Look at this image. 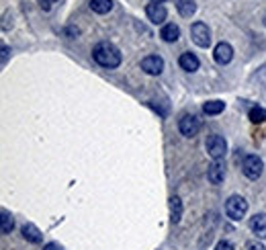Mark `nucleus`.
<instances>
[{"mask_svg":"<svg viewBox=\"0 0 266 250\" xmlns=\"http://www.w3.org/2000/svg\"><path fill=\"white\" fill-rule=\"evenodd\" d=\"M223 109H225V103H223V101H207V103L203 105V111H205L207 115H219Z\"/></svg>","mask_w":266,"mask_h":250,"instance_id":"18","label":"nucleus"},{"mask_svg":"<svg viewBox=\"0 0 266 250\" xmlns=\"http://www.w3.org/2000/svg\"><path fill=\"white\" fill-rule=\"evenodd\" d=\"M248 250H266L260 242H248V246H246Z\"/></svg>","mask_w":266,"mask_h":250,"instance_id":"24","label":"nucleus"},{"mask_svg":"<svg viewBox=\"0 0 266 250\" xmlns=\"http://www.w3.org/2000/svg\"><path fill=\"white\" fill-rule=\"evenodd\" d=\"M43 250H64L60 244H55V242H49V244H45L43 246Z\"/></svg>","mask_w":266,"mask_h":250,"instance_id":"25","label":"nucleus"},{"mask_svg":"<svg viewBox=\"0 0 266 250\" xmlns=\"http://www.w3.org/2000/svg\"><path fill=\"white\" fill-rule=\"evenodd\" d=\"M225 214L227 218H232L234 222H240L246 214H248V201L240 195H232L227 201H225Z\"/></svg>","mask_w":266,"mask_h":250,"instance_id":"2","label":"nucleus"},{"mask_svg":"<svg viewBox=\"0 0 266 250\" xmlns=\"http://www.w3.org/2000/svg\"><path fill=\"white\" fill-rule=\"evenodd\" d=\"M151 2H158V4H162V2H164V0H151Z\"/></svg>","mask_w":266,"mask_h":250,"instance_id":"26","label":"nucleus"},{"mask_svg":"<svg viewBox=\"0 0 266 250\" xmlns=\"http://www.w3.org/2000/svg\"><path fill=\"white\" fill-rule=\"evenodd\" d=\"M37 2H39V6H41L43 10H49V8H51V6H53L58 0H37Z\"/></svg>","mask_w":266,"mask_h":250,"instance_id":"21","label":"nucleus"},{"mask_svg":"<svg viewBox=\"0 0 266 250\" xmlns=\"http://www.w3.org/2000/svg\"><path fill=\"white\" fill-rule=\"evenodd\" d=\"M141 70L149 76H158L164 70V60L160 55H147V57L141 60Z\"/></svg>","mask_w":266,"mask_h":250,"instance_id":"7","label":"nucleus"},{"mask_svg":"<svg viewBox=\"0 0 266 250\" xmlns=\"http://www.w3.org/2000/svg\"><path fill=\"white\" fill-rule=\"evenodd\" d=\"M12 228H14V220H12V216L6 211V209H2V234L6 236V234H10L12 232Z\"/></svg>","mask_w":266,"mask_h":250,"instance_id":"19","label":"nucleus"},{"mask_svg":"<svg viewBox=\"0 0 266 250\" xmlns=\"http://www.w3.org/2000/svg\"><path fill=\"white\" fill-rule=\"evenodd\" d=\"M160 37H162L164 41H168V43H172V41H178V37H180V29H178L174 23H168V25H164V27H162V31H160Z\"/></svg>","mask_w":266,"mask_h":250,"instance_id":"14","label":"nucleus"},{"mask_svg":"<svg viewBox=\"0 0 266 250\" xmlns=\"http://www.w3.org/2000/svg\"><path fill=\"white\" fill-rule=\"evenodd\" d=\"M205 148H207V154H209L213 160H223V156L227 154V142H225L223 136H217V133L207 138Z\"/></svg>","mask_w":266,"mask_h":250,"instance_id":"3","label":"nucleus"},{"mask_svg":"<svg viewBox=\"0 0 266 250\" xmlns=\"http://www.w3.org/2000/svg\"><path fill=\"white\" fill-rule=\"evenodd\" d=\"M178 64H180V68H182V70H186V72H195V70H199V57H197L195 53H191V51L182 53V55H180V60H178Z\"/></svg>","mask_w":266,"mask_h":250,"instance_id":"12","label":"nucleus"},{"mask_svg":"<svg viewBox=\"0 0 266 250\" xmlns=\"http://www.w3.org/2000/svg\"><path fill=\"white\" fill-rule=\"evenodd\" d=\"M250 121H254V123L266 121V109H262V107H252L250 109Z\"/></svg>","mask_w":266,"mask_h":250,"instance_id":"20","label":"nucleus"},{"mask_svg":"<svg viewBox=\"0 0 266 250\" xmlns=\"http://www.w3.org/2000/svg\"><path fill=\"white\" fill-rule=\"evenodd\" d=\"M145 14H147V18H149L154 25H162V23L166 21V16H168L164 4H158V2L147 4V6H145Z\"/></svg>","mask_w":266,"mask_h":250,"instance_id":"9","label":"nucleus"},{"mask_svg":"<svg viewBox=\"0 0 266 250\" xmlns=\"http://www.w3.org/2000/svg\"><path fill=\"white\" fill-rule=\"evenodd\" d=\"M264 25H266V14H264Z\"/></svg>","mask_w":266,"mask_h":250,"instance_id":"27","label":"nucleus"},{"mask_svg":"<svg viewBox=\"0 0 266 250\" xmlns=\"http://www.w3.org/2000/svg\"><path fill=\"white\" fill-rule=\"evenodd\" d=\"M178 129H180L182 136L195 138L199 133V129H201V121H199L197 115H182V119L178 121Z\"/></svg>","mask_w":266,"mask_h":250,"instance_id":"6","label":"nucleus"},{"mask_svg":"<svg viewBox=\"0 0 266 250\" xmlns=\"http://www.w3.org/2000/svg\"><path fill=\"white\" fill-rule=\"evenodd\" d=\"M90 8L97 14H107L113 8V0H90Z\"/></svg>","mask_w":266,"mask_h":250,"instance_id":"17","label":"nucleus"},{"mask_svg":"<svg viewBox=\"0 0 266 250\" xmlns=\"http://www.w3.org/2000/svg\"><path fill=\"white\" fill-rule=\"evenodd\" d=\"M8 53H10V47H8V45H2V66H6Z\"/></svg>","mask_w":266,"mask_h":250,"instance_id":"23","label":"nucleus"},{"mask_svg":"<svg viewBox=\"0 0 266 250\" xmlns=\"http://www.w3.org/2000/svg\"><path fill=\"white\" fill-rule=\"evenodd\" d=\"M207 179L211 185H221L225 179V164L221 160H213L211 166L207 168Z\"/></svg>","mask_w":266,"mask_h":250,"instance_id":"8","label":"nucleus"},{"mask_svg":"<svg viewBox=\"0 0 266 250\" xmlns=\"http://www.w3.org/2000/svg\"><path fill=\"white\" fill-rule=\"evenodd\" d=\"M92 57H94V62H97L99 66H103V68H117V66L121 64V51H119L113 43H109V41L99 43V45L92 49Z\"/></svg>","mask_w":266,"mask_h":250,"instance_id":"1","label":"nucleus"},{"mask_svg":"<svg viewBox=\"0 0 266 250\" xmlns=\"http://www.w3.org/2000/svg\"><path fill=\"white\" fill-rule=\"evenodd\" d=\"M215 250H234V246H232L227 240H221V242H217Z\"/></svg>","mask_w":266,"mask_h":250,"instance_id":"22","label":"nucleus"},{"mask_svg":"<svg viewBox=\"0 0 266 250\" xmlns=\"http://www.w3.org/2000/svg\"><path fill=\"white\" fill-rule=\"evenodd\" d=\"M174 4H176V10H178L184 18H191V16L195 14V10H197L195 0H174Z\"/></svg>","mask_w":266,"mask_h":250,"instance_id":"15","label":"nucleus"},{"mask_svg":"<svg viewBox=\"0 0 266 250\" xmlns=\"http://www.w3.org/2000/svg\"><path fill=\"white\" fill-rule=\"evenodd\" d=\"M191 37H193V41H195L199 47H209V43H211V31H209V27H207L205 23H201V21H197V23L191 27Z\"/></svg>","mask_w":266,"mask_h":250,"instance_id":"5","label":"nucleus"},{"mask_svg":"<svg viewBox=\"0 0 266 250\" xmlns=\"http://www.w3.org/2000/svg\"><path fill=\"white\" fill-rule=\"evenodd\" d=\"M242 170H244V175H246L250 181H256V179H260L262 170H264V162H262V158H260V156L250 154V156H246V158H244Z\"/></svg>","mask_w":266,"mask_h":250,"instance_id":"4","label":"nucleus"},{"mask_svg":"<svg viewBox=\"0 0 266 250\" xmlns=\"http://www.w3.org/2000/svg\"><path fill=\"white\" fill-rule=\"evenodd\" d=\"M250 228L258 238H266V214H256L250 222Z\"/></svg>","mask_w":266,"mask_h":250,"instance_id":"13","label":"nucleus"},{"mask_svg":"<svg viewBox=\"0 0 266 250\" xmlns=\"http://www.w3.org/2000/svg\"><path fill=\"white\" fill-rule=\"evenodd\" d=\"M21 232H23V238H25L27 242H31V244H39V242L43 240V234H41L39 228L33 226V224H25V226L21 228Z\"/></svg>","mask_w":266,"mask_h":250,"instance_id":"11","label":"nucleus"},{"mask_svg":"<svg viewBox=\"0 0 266 250\" xmlns=\"http://www.w3.org/2000/svg\"><path fill=\"white\" fill-rule=\"evenodd\" d=\"M213 57H215V62H217L219 66L230 64V62H232V57H234V49H232V45H230V43H225V41L217 43V47H215V51H213Z\"/></svg>","mask_w":266,"mask_h":250,"instance_id":"10","label":"nucleus"},{"mask_svg":"<svg viewBox=\"0 0 266 250\" xmlns=\"http://www.w3.org/2000/svg\"><path fill=\"white\" fill-rule=\"evenodd\" d=\"M180 218H182V199L174 195L170 199V220H172V224H178Z\"/></svg>","mask_w":266,"mask_h":250,"instance_id":"16","label":"nucleus"}]
</instances>
